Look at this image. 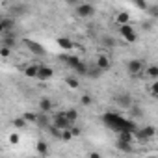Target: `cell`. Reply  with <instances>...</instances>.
<instances>
[{"label": "cell", "mask_w": 158, "mask_h": 158, "mask_svg": "<svg viewBox=\"0 0 158 158\" xmlns=\"http://www.w3.org/2000/svg\"><path fill=\"white\" fill-rule=\"evenodd\" d=\"M102 121H104L114 132H119V130H130V132L136 134V130H138V125H136L134 121L125 119L123 115H119V114H115V112H106L104 117H102Z\"/></svg>", "instance_id": "1"}, {"label": "cell", "mask_w": 158, "mask_h": 158, "mask_svg": "<svg viewBox=\"0 0 158 158\" xmlns=\"http://www.w3.org/2000/svg\"><path fill=\"white\" fill-rule=\"evenodd\" d=\"M119 34H121V37H123L127 43H136V41H138V34L134 32V26H132L130 23L119 24Z\"/></svg>", "instance_id": "2"}, {"label": "cell", "mask_w": 158, "mask_h": 158, "mask_svg": "<svg viewBox=\"0 0 158 158\" xmlns=\"http://www.w3.org/2000/svg\"><path fill=\"white\" fill-rule=\"evenodd\" d=\"M154 134H156V128H154L152 125H149V127H143V128H138V130H136V138H138L139 141H147V139L154 138Z\"/></svg>", "instance_id": "3"}, {"label": "cell", "mask_w": 158, "mask_h": 158, "mask_svg": "<svg viewBox=\"0 0 158 158\" xmlns=\"http://www.w3.org/2000/svg\"><path fill=\"white\" fill-rule=\"evenodd\" d=\"M74 11H76L78 17H82V19H88V17H93L95 15V8L91 4H78L74 8Z\"/></svg>", "instance_id": "4"}, {"label": "cell", "mask_w": 158, "mask_h": 158, "mask_svg": "<svg viewBox=\"0 0 158 158\" xmlns=\"http://www.w3.org/2000/svg\"><path fill=\"white\" fill-rule=\"evenodd\" d=\"M52 123H54L56 127L63 128V130H65V128H71V125H73V123L69 121V117L65 115V112H60V114H56V115H54V119H52Z\"/></svg>", "instance_id": "5"}, {"label": "cell", "mask_w": 158, "mask_h": 158, "mask_svg": "<svg viewBox=\"0 0 158 158\" xmlns=\"http://www.w3.org/2000/svg\"><path fill=\"white\" fill-rule=\"evenodd\" d=\"M114 102H115L117 106H121V108H130V106H132V99H130L128 93H119V95H115V97H114Z\"/></svg>", "instance_id": "6"}, {"label": "cell", "mask_w": 158, "mask_h": 158, "mask_svg": "<svg viewBox=\"0 0 158 158\" xmlns=\"http://www.w3.org/2000/svg\"><path fill=\"white\" fill-rule=\"evenodd\" d=\"M24 45H26V47L30 48V52L35 54V56H43V54H45V47L39 45V43H35V41H32V39H24Z\"/></svg>", "instance_id": "7"}, {"label": "cell", "mask_w": 158, "mask_h": 158, "mask_svg": "<svg viewBox=\"0 0 158 158\" xmlns=\"http://www.w3.org/2000/svg\"><path fill=\"white\" fill-rule=\"evenodd\" d=\"M143 69H145V67H143V61H141V60H130V61L127 63V71H128L130 74H139Z\"/></svg>", "instance_id": "8"}, {"label": "cell", "mask_w": 158, "mask_h": 158, "mask_svg": "<svg viewBox=\"0 0 158 158\" xmlns=\"http://www.w3.org/2000/svg\"><path fill=\"white\" fill-rule=\"evenodd\" d=\"M54 76V69L48 67V65H39V73H37V78L39 80H50V78Z\"/></svg>", "instance_id": "9"}, {"label": "cell", "mask_w": 158, "mask_h": 158, "mask_svg": "<svg viewBox=\"0 0 158 158\" xmlns=\"http://www.w3.org/2000/svg\"><path fill=\"white\" fill-rule=\"evenodd\" d=\"M60 60H61V61H63L65 65H69L71 69H74V67H76L78 63L82 61L80 58H78V56H74V54H61V56H60Z\"/></svg>", "instance_id": "10"}, {"label": "cell", "mask_w": 158, "mask_h": 158, "mask_svg": "<svg viewBox=\"0 0 158 158\" xmlns=\"http://www.w3.org/2000/svg\"><path fill=\"white\" fill-rule=\"evenodd\" d=\"M95 65H97L99 69H102L104 73L112 69V61H110V58H108L106 54H101V56L97 58V61H95Z\"/></svg>", "instance_id": "11"}, {"label": "cell", "mask_w": 158, "mask_h": 158, "mask_svg": "<svg viewBox=\"0 0 158 158\" xmlns=\"http://www.w3.org/2000/svg\"><path fill=\"white\" fill-rule=\"evenodd\" d=\"M56 43H58V47H60L61 50H73V48H74L73 39H69V37H65V35L58 37V39H56Z\"/></svg>", "instance_id": "12"}, {"label": "cell", "mask_w": 158, "mask_h": 158, "mask_svg": "<svg viewBox=\"0 0 158 158\" xmlns=\"http://www.w3.org/2000/svg\"><path fill=\"white\" fill-rule=\"evenodd\" d=\"M52 108H54V104H52V101H50L48 97H43V99L39 101V112L48 114V112H52Z\"/></svg>", "instance_id": "13"}, {"label": "cell", "mask_w": 158, "mask_h": 158, "mask_svg": "<svg viewBox=\"0 0 158 158\" xmlns=\"http://www.w3.org/2000/svg\"><path fill=\"white\" fill-rule=\"evenodd\" d=\"M134 138H136V134L130 132V130H119V132H117V139H121V141L134 143Z\"/></svg>", "instance_id": "14"}, {"label": "cell", "mask_w": 158, "mask_h": 158, "mask_svg": "<svg viewBox=\"0 0 158 158\" xmlns=\"http://www.w3.org/2000/svg\"><path fill=\"white\" fill-rule=\"evenodd\" d=\"M13 26H15V21L10 19V17H4L2 21H0V30H2V32H11Z\"/></svg>", "instance_id": "15"}, {"label": "cell", "mask_w": 158, "mask_h": 158, "mask_svg": "<svg viewBox=\"0 0 158 158\" xmlns=\"http://www.w3.org/2000/svg\"><path fill=\"white\" fill-rule=\"evenodd\" d=\"M4 37H2V43L6 47H15V34L13 32H2Z\"/></svg>", "instance_id": "16"}, {"label": "cell", "mask_w": 158, "mask_h": 158, "mask_svg": "<svg viewBox=\"0 0 158 158\" xmlns=\"http://www.w3.org/2000/svg\"><path fill=\"white\" fill-rule=\"evenodd\" d=\"M115 147H117L119 151H123V152H132V151H134V145H132V143H128V141H121V139L115 141Z\"/></svg>", "instance_id": "17"}, {"label": "cell", "mask_w": 158, "mask_h": 158, "mask_svg": "<svg viewBox=\"0 0 158 158\" xmlns=\"http://www.w3.org/2000/svg\"><path fill=\"white\" fill-rule=\"evenodd\" d=\"M37 73H39V65H28L24 69V74L28 78H37Z\"/></svg>", "instance_id": "18"}, {"label": "cell", "mask_w": 158, "mask_h": 158, "mask_svg": "<svg viewBox=\"0 0 158 158\" xmlns=\"http://www.w3.org/2000/svg\"><path fill=\"white\" fill-rule=\"evenodd\" d=\"M88 69H89V67H88L84 61H80V63L74 67V73H76V74H80V76H88Z\"/></svg>", "instance_id": "19"}, {"label": "cell", "mask_w": 158, "mask_h": 158, "mask_svg": "<svg viewBox=\"0 0 158 158\" xmlns=\"http://www.w3.org/2000/svg\"><path fill=\"white\" fill-rule=\"evenodd\" d=\"M37 125H39V127H43V128H48V127H50L48 117H47V114H45V112H41V114L37 115Z\"/></svg>", "instance_id": "20"}, {"label": "cell", "mask_w": 158, "mask_h": 158, "mask_svg": "<svg viewBox=\"0 0 158 158\" xmlns=\"http://www.w3.org/2000/svg\"><path fill=\"white\" fill-rule=\"evenodd\" d=\"M115 21H117V24H127V23H130V15L127 11H119Z\"/></svg>", "instance_id": "21"}, {"label": "cell", "mask_w": 158, "mask_h": 158, "mask_svg": "<svg viewBox=\"0 0 158 158\" xmlns=\"http://www.w3.org/2000/svg\"><path fill=\"white\" fill-rule=\"evenodd\" d=\"M35 149H37V152H39V154H43V156H45V154H48V145H47L43 139H39V141L35 143Z\"/></svg>", "instance_id": "22"}, {"label": "cell", "mask_w": 158, "mask_h": 158, "mask_svg": "<svg viewBox=\"0 0 158 158\" xmlns=\"http://www.w3.org/2000/svg\"><path fill=\"white\" fill-rule=\"evenodd\" d=\"M102 73H104V71H102V69H99L97 65H95L93 69H88V76H89V78H99Z\"/></svg>", "instance_id": "23"}, {"label": "cell", "mask_w": 158, "mask_h": 158, "mask_svg": "<svg viewBox=\"0 0 158 158\" xmlns=\"http://www.w3.org/2000/svg\"><path fill=\"white\" fill-rule=\"evenodd\" d=\"M65 115L69 117V121H71V123H76V119H78V112H76L74 108H69V110H65Z\"/></svg>", "instance_id": "24"}, {"label": "cell", "mask_w": 158, "mask_h": 158, "mask_svg": "<svg viewBox=\"0 0 158 158\" xmlns=\"http://www.w3.org/2000/svg\"><path fill=\"white\" fill-rule=\"evenodd\" d=\"M145 73H147V76H151V78H158V65H149V67L145 69Z\"/></svg>", "instance_id": "25"}, {"label": "cell", "mask_w": 158, "mask_h": 158, "mask_svg": "<svg viewBox=\"0 0 158 158\" xmlns=\"http://www.w3.org/2000/svg\"><path fill=\"white\" fill-rule=\"evenodd\" d=\"M65 84L71 88V89H76L78 86H80V82L76 80V78H73V76H69V78H65Z\"/></svg>", "instance_id": "26"}, {"label": "cell", "mask_w": 158, "mask_h": 158, "mask_svg": "<svg viewBox=\"0 0 158 158\" xmlns=\"http://www.w3.org/2000/svg\"><path fill=\"white\" fill-rule=\"evenodd\" d=\"M128 110H130L132 117H141V115H143V110H141L139 106H136V104H132V106H130Z\"/></svg>", "instance_id": "27"}, {"label": "cell", "mask_w": 158, "mask_h": 158, "mask_svg": "<svg viewBox=\"0 0 158 158\" xmlns=\"http://www.w3.org/2000/svg\"><path fill=\"white\" fill-rule=\"evenodd\" d=\"M37 115H39V114H32V112H24V114H23V117H24L28 123H37Z\"/></svg>", "instance_id": "28"}, {"label": "cell", "mask_w": 158, "mask_h": 158, "mask_svg": "<svg viewBox=\"0 0 158 158\" xmlns=\"http://www.w3.org/2000/svg\"><path fill=\"white\" fill-rule=\"evenodd\" d=\"M132 4H134L138 10H143V11H147V8H149V4L145 2V0H132Z\"/></svg>", "instance_id": "29"}, {"label": "cell", "mask_w": 158, "mask_h": 158, "mask_svg": "<svg viewBox=\"0 0 158 158\" xmlns=\"http://www.w3.org/2000/svg\"><path fill=\"white\" fill-rule=\"evenodd\" d=\"M26 123H28V121H26L24 117H17V119H13V127H15V128H24Z\"/></svg>", "instance_id": "30"}, {"label": "cell", "mask_w": 158, "mask_h": 158, "mask_svg": "<svg viewBox=\"0 0 158 158\" xmlns=\"http://www.w3.org/2000/svg\"><path fill=\"white\" fill-rule=\"evenodd\" d=\"M80 102H82V106H89V104H93V97L86 93V95L80 97Z\"/></svg>", "instance_id": "31"}, {"label": "cell", "mask_w": 158, "mask_h": 158, "mask_svg": "<svg viewBox=\"0 0 158 158\" xmlns=\"http://www.w3.org/2000/svg\"><path fill=\"white\" fill-rule=\"evenodd\" d=\"M0 54H2V58H10V54H11V47L2 45V48H0Z\"/></svg>", "instance_id": "32"}, {"label": "cell", "mask_w": 158, "mask_h": 158, "mask_svg": "<svg viewBox=\"0 0 158 158\" xmlns=\"http://www.w3.org/2000/svg\"><path fill=\"white\" fill-rule=\"evenodd\" d=\"M102 45H106V47H115V41H114V37L106 35V37L102 39Z\"/></svg>", "instance_id": "33"}, {"label": "cell", "mask_w": 158, "mask_h": 158, "mask_svg": "<svg viewBox=\"0 0 158 158\" xmlns=\"http://www.w3.org/2000/svg\"><path fill=\"white\" fill-rule=\"evenodd\" d=\"M147 13H149L151 17H158V6H149V8H147Z\"/></svg>", "instance_id": "34"}, {"label": "cell", "mask_w": 158, "mask_h": 158, "mask_svg": "<svg viewBox=\"0 0 158 158\" xmlns=\"http://www.w3.org/2000/svg\"><path fill=\"white\" fill-rule=\"evenodd\" d=\"M149 91H151L152 97H158V80H156L154 84H151V89H149Z\"/></svg>", "instance_id": "35"}, {"label": "cell", "mask_w": 158, "mask_h": 158, "mask_svg": "<svg viewBox=\"0 0 158 158\" xmlns=\"http://www.w3.org/2000/svg\"><path fill=\"white\" fill-rule=\"evenodd\" d=\"M21 141V138H19V134H11L10 136V143H13V145H17Z\"/></svg>", "instance_id": "36"}, {"label": "cell", "mask_w": 158, "mask_h": 158, "mask_svg": "<svg viewBox=\"0 0 158 158\" xmlns=\"http://www.w3.org/2000/svg\"><path fill=\"white\" fill-rule=\"evenodd\" d=\"M71 132H73V136H74V138H76V136H80V128L74 127V123L71 125Z\"/></svg>", "instance_id": "37"}, {"label": "cell", "mask_w": 158, "mask_h": 158, "mask_svg": "<svg viewBox=\"0 0 158 158\" xmlns=\"http://www.w3.org/2000/svg\"><path fill=\"white\" fill-rule=\"evenodd\" d=\"M13 13H24V8L23 6H13Z\"/></svg>", "instance_id": "38"}, {"label": "cell", "mask_w": 158, "mask_h": 158, "mask_svg": "<svg viewBox=\"0 0 158 158\" xmlns=\"http://www.w3.org/2000/svg\"><path fill=\"white\" fill-rule=\"evenodd\" d=\"M141 26H143V30H151V28H152V24H151V23H147V21H145Z\"/></svg>", "instance_id": "39"}, {"label": "cell", "mask_w": 158, "mask_h": 158, "mask_svg": "<svg viewBox=\"0 0 158 158\" xmlns=\"http://www.w3.org/2000/svg\"><path fill=\"white\" fill-rule=\"evenodd\" d=\"M69 6H78V0H65Z\"/></svg>", "instance_id": "40"}, {"label": "cell", "mask_w": 158, "mask_h": 158, "mask_svg": "<svg viewBox=\"0 0 158 158\" xmlns=\"http://www.w3.org/2000/svg\"><path fill=\"white\" fill-rule=\"evenodd\" d=\"M89 158H101V154L99 152H89Z\"/></svg>", "instance_id": "41"}]
</instances>
